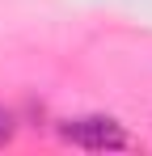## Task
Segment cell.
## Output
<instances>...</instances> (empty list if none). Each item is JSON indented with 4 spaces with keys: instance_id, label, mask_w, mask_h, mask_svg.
Instances as JSON below:
<instances>
[{
    "instance_id": "cell-1",
    "label": "cell",
    "mask_w": 152,
    "mask_h": 156,
    "mask_svg": "<svg viewBox=\"0 0 152 156\" xmlns=\"http://www.w3.org/2000/svg\"><path fill=\"white\" fill-rule=\"evenodd\" d=\"M59 135L76 144V148H85V152H118L127 148L131 139H127L123 122H114V118H106V114H89V118H72V122H63Z\"/></svg>"
},
{
    "instance_id": "cell-2",
    "label": "cell",
    "mask_w": 152,
    "mask_h": 156,
    "mask_svg": "<svg viewBox=\"0 0 152 156\" xmlns=\"http://www.w3.org/2000/svg\"><path fill=\"white\" fill-rule=\"evenodd\" d=\"M13 131H17L13 114H9V110H0V148H4V144H13Z\"/></svg>"
}]
</instances>
